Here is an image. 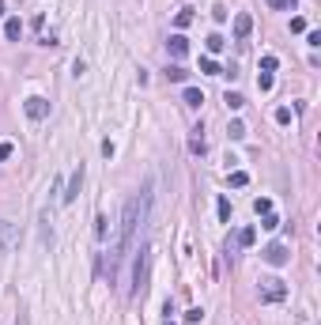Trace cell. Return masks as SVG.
Listing matches in <instances>:
<instances>
[{"instance_id": "obj_6", "label": "cell", "mask_w": 321, "mask_h": 325, "mask_svg": "<svg viewBox=\"0 0 321 325\" xmlns=\"http://www.w3.org/2000/svg\"><path fill=\"white\" fill-rule=\"evenodd\" d=\"M16 242H19L16 227H12V223H4V220H0V250H4V254H8V250L16 246Z\"/></svg>"}, {"instance_id": "obj_23", "label": "cell", "mask_w": 321, "mask_h": 325, "mask_svg": "<svg viewBox=\"0 0 321 325\" xmlns=\"http://www.w3.org/2000/svg\"><path fill=\"white\" fill-rule=\"evenodd\" d=\"M254 212H257V216L272 212V200H268V197H257V200H254Z\"/></svg>"}, {"instance_id": "obj_31", "label": "cell", "mask_w": 321, "mask_h": 325, "mask_svg": "<svg viewBox=\"0 0 321 325\" xmlns=\"http://www.w3.org/2000/svg\"><path fill=\"white\" fill-rule=\"evenodd\" d=\"M212 16H216V23H223V19H227V8H223V4H216V8H212Z\"/></svg>"}, {"instance_id": "obj_12", "label": "cell", "mask_w": 321, "mask_h": 325, "mask_svg": "<svg viewBox=\"0 0 321 325\" xmlns=\"http://www.w3.org/2000/svg\"><path fill=\"white\" fill-rule=\"evenodd\" d=\"M189 23H193V8H182V12L174 16V26H178V30H186Z\"/></svg>"}, {"instance_id": "obj_28", "label": "cell", "mask_w": 321, "mask_h": 325, "mask_svg": "<svg viewBox=\"0 0 321 325\" xmlns=\"http://www.w3.org/2000/svg\"><path fill=\"white\" fill-rule=\"evenodd\" d=\"M302 30H306V19L295 16V19H291V34H302Z\"/></svg>"}, {"instance_id": "obj_3", "label": "cell", "mask_w": 321, "mask_h": 325, "mask_svg": "<svg viewBox=\"0 0 321 325\" xmlns=\"http://www.w3.org/2000/svg\"><path fill=\"white\" fill-rule=\"evenodd\" d=\"M23 110H26L30 121H46V118H50V102H46L42 94H30V98L23 102Z\"/></svg>"}, {"instance_id": "obj_1", "label": "cell", "mask_w": 321, "mask_h": 325, "mask_svg": "<svg viewBox=\"0 0 321 325\" xmlns=\"http://www.w3.org/2000/svg\"><path fill=\"white\" fill-rule=\"evenodd\" d=\"M136 254V261H132V288H128V295H144V288H148V257H152V250H148V242L144 246H136L132 250Z\"/></svg>"}, {"instance_id": "obj_20", "label": "cell", "mask_w": 321, "mask_h": 325, "mask_svg": "<svg viewBox=\"0 0 321 325\" xmlns=\"http://www.w3.org/2000/svg\"><path fill=\"white\" fill-rule=\"evenodd\" d=\"M223 34H208V53H223Z\"/></svg>"}, {"instance_id": "obj_32", "label": "cell", "mask_w": 321, "mask_h": 325, "mask_svg": "<svg viewBox=\"0 0 321 325\" xmlns=\"http://www.w3.org/2000/svg\"><path fill=\"white\" fill-rule=\"evenodd\" d=\"M306 42H310L314 50H318V46H321V30H310V34H306Z\"/></svg>"}, {"instance_id": "obj_17", "label": "cell", "mask_w": 321, "mask_h": 325, "mask_svg": "<svg viewBox=\"0 0 321 325\" xmlns=\"http://www.w3.org/2000/svg\"><path fill=\"white\" fill-rule=\"evenodd\" d=\"M227 136H230V140H242V136H246V125H242L238 118H234V121L227 125Z\"/></svg>"}, {"instance_id": "obj_27", "label": "cell", "mask_w": 321, "mask_h": 325, "mask_svg": "<svg viewBox=\"0 0 321 325\" xmlns=\"http://www.w3.org/2000/svg\"><path fill=\"white\" fill-rule=\"evenodd\" d=\"M106 223H110L106 216H98V220H94V234H98V238H106Z\"/></svg>"}, {"instance_id": "obj_19", "label": "cell", "mask_w": 321, "mask_h": 325, "mask_svg": "<svg viewBox=\"0 0 321 325\" xmlns=\"http://www.w3.org/2000/svg\"><path fill=\"white\" fill-rule=\"evenodd\" d=\"M216 212H220V220L227 223V220H230V200H227V197H220V200H216Z\"/></svg>"}, {"instance_id": "obj_26", "label": "cell", "mask_w": 321, "mask_h": 325, "mask_svg": "<svg viewBox=\"0 0 321 325\" xmlns=\"http://www.w3.org/2000/svg\"><path fill=\"white\" fill-rule=\"evenodd\" d=\"M257 87H261V91H272V72H261V76H257Z\"/></svg>"}, {"instance_id": "obj_4", "label": "cell", "mask_w": 321, "mask_h": 325, "mask_svg": "<svg viewBox=\"0 0 321 325\" xmlns=\"http://www.w3.org/2000/svg\"><path fill=\"white\" fill-rule=\"evenodd\" d=\"M261 257L268 261V265H276V268L291 261V254H288V246H284V242H272V246H264V250H261Z\"/></svg>"}, {"instance_id": "obj_7", "label": "cell", "mask_w": 321, "mask_h": 325, "mask_svg": "<svg viewBox=\"0 0 321 325\" xmlns=\"http://www.w3.org/2000/svg\"><path fill=\"white\" fill-rule=\"evenodd\" d=\"M250 30H254V16L238 12L234 16V38H250Z\"/></svg>"}, {"instance_id": "obj_34", "label": "cell", "mask_w": 321, "mask_h": 325, "mask_svg": "<svg viewBox=\"0 0 321 325\" xmlns=\"http://www.w3.org/2000/svg\"><path fill=\"white\" fill-rule=\"evenodd\" d=\"M162 325H174V322H170V318H166V322H162Z\"/></svg>"}, {"instance_id": "obj_8", "label": "cell", "mask_w": 321, "mask_h": 325, "mask_svg": "<svg viewBox=\"0 0 321 325\" xmlns=\"http://www.w3.org/2000/svg\"><path fill=\"white\" fill-rule=\"evenodd\" d=\"M166 50H170V57H186L189 53V42H186V34H170V42H166Z\"/></svg>"}, {"instance_id": "obj_16", "label": "cell", "mask_w": 321, "mask_h": 325, "mask_svg": "<svg viewBox=\"0 0 321 325\" xmlns=\"http://www.w3.org/2000/svg\"><path fill=\"white\" fill-rule=\"evenodd\" d=\"M189 152H193V155H204V152H208V144H204V136H200V128H196V136L189 140Z\"/></svg>"}, {"instance_id": "obj_21", "label": "cell", "mask_w": 321, "mask_h": 325, "mask_svg": "<svg viewBox=\"0 0 321 325\" xmlns=\"http://www.w3.org/2000/svg\"><path fill=\"white\" fill-rule=\"evenodd\" d=\"M261 227H264V231H276V227H280V216L264 212V216H261Z\"/></svg>"}, {"instance_id": "obj_25", "label": "cell", "mask_w": 321, "mask_h": 325, "mask_svg": "<svg viewBox=\"0 0 321 325\" xmlns=\"http://www.w3.org/2000/svg\"><path fill=\"white\" fill-rule=\"evenodd\" d=\"M12 152H16V144H12V140H0V162L12 159Z\"/></svg>"}, {"instance_id": "obj_9", "label": "cell", "mask_w": 321, "mask_h": 325, "mask_svg": "<svg viewBox=\"0 0 321 325\" xmlns=\"http://www.w3.org/2000/svg\"><path fill=\"white\" fill-rule=\"evenodd\" d=\"M186 106H193V110L204 106V91H200V87H186Z\"/></svg>"}, {"instance_id": "obj_14", "label": "cell", "mask_w": 321, "mask_h": 325, "mask_svg": "<svg viewBox=\"0 0 321 325\" xmlns=\"http://www.w3.org/2000/svg\"><path fill=\"white\" fill-rule=\"evenodd\" d=\"M200 72H204V76H220V64H216V57H200Z\"/></svg>"}, {"instance_id": "obj_24", "label": "cell", "mask_w": 321, "mask_h": 325, "mask_svg": "<svg viewBox=\"0 0 321 325\" xmlns=\"http://www.w3.org/2000/svg\"><path fill=\"white\" fill-rule=\"evenodd\" d=\"M186 322H189V325L204 322V310H200V306H189V310H186Z\"/></svg>"}, {"instance_id": "obj_15", "label": "cell", "mask_w": 321, "mask_h": 325, "mask_svg": "<svg viewBox=\"0 0 321 325\" xmlns=\"http://www.w3.org/2000/svg\"><path fill=\"white\" fill-rule=\"evenodd\" d=\"M186 76H189V72L182 68V64H170V68H166V80H174V84H186Z\"/></svg>"}, {"instance_id": "obj_33", "label": "cell", "mask_w": 321, "mask_h": 325, "mask_svg": "<svg viewBox=\"0 0 321 325\" xmlns=\"http://www.w3.org/2000/svg\"><path fill=\"white\" fill-rule=\"evenodd\" d=\"M4 16H8V8H4V0H0V19H4Z\"/></svg>"}, {"instance_id": "obj_13", "label": "cell", "mask_w": 321, "mask_h": 325, "mask_svg": "<svg viewBox=\"0 0 321 325\" xmlns=\"http://www.w3.org/2000/svg\"><path fill=\"white\" fill-rule=\"evenodd\" d=\"M223 102H227V110H242V106H246V98H242L238 91H227V94H223Z\"/></svg>"}, {"instance_id": "obj_11", "label": "cell", "mask_w": 321, "mask_h": 325, "mask_svg": "<svg viewBox=\"0 0 321 325\" xmlns=\"http://www.w3.org/2000/svg\"><path fill=\"white\" fill-rule=\"evenodd\" d=\"M257 242V227H242L238 231V246H254Z\"/></svg>"}, {"instance_id": "obj_5", "label": "cell", "mask_w": 321, "mask_h": 325, "mask_svg": "<svg viewBox=\"0 0 321 325\" xmlns=\"http://www.w3.org/2000/svg\"><path fill=\"white\" fill-rule=\"evenodd\" d=\"M80 186H84V162H80L76 170H72V178H68V189L60 193V204H72V200L80 197Z\"/></svg>"}, {"instance_id": "obj_2", "label": "cell", "mask_w": 321, "mask_h": 325, "mask_svg": "<svg viewBox=\"0 0 321 325\" xmlns=\"http://www.w3.org/2000/svg\"><path fill=\"white\" fill-rule=\"evenodd\" d=\"M257 295H261L264 302H284L288 299V284L280 280V276H264L261 288H257Z\"/></svg>"}, {"instance_id": "obj_18", "label": "cell", "mask_w": 321, "mask_h": 325, "mask_svg": "<svg viewBox=\"0 0 321 325\" xmlns=\"http://www.w3.org/2000/svg\"><path fill=\"white\" fill-rule=\"evenodd\" d=\"M230 186H234V189H246V186H250V174H246V170H234V174H230Z\"/></svg>"}, {"instance_id": "obj_30", "label": "cell", "mask_w": 321, "mask_h": 325, "mask_svg": "<svg viewBox=\"0 0 321 325\" xmlns=\"http://www.w3.org/2000/svg\"><path fill=\"white\" fill-rule=\"evenodd\" d=\"M298 0H268V8H295Z\"/></svg>"}, {"instance_id": "obj_22", "label": "cell", "mask_w": 321, "mask_h": 325, "mask_svg": "<svg viewBox=\"0 0 321 325\" xmlns=\"http://www.w3.org/2000/svg\"><path fill=\"white\" fill-rule=\"evenodd\" d=\"M276 68H280V60L272 57V53H264L261 57V72H276Z\"/></svg>"}, {"instance_id": "obj_29", "label": "cell", "mask_w": 321, "mask_h": 325, "mask_svg": "<svg viewBox=\"0 0 321 325\" xmlns=\"http://www.w3.org/2000/svg\"><path fill=\"white\" fill-rule=\"evenodd\" d=\"M288 121H291V110H288V106H280V110H276V125H288Z\"/></svg>"}, {"instance_id": "obj_10", "label": "cell", "mask_w": 321, "mask_h": 325, "mask_svg": "<svg viewBox=\"0 0 321 325\" xmlns=\"http://www.w3.org/2000/svg\"><path fill=\"white\" fill-rule=\"evenodd\" d=\"M19 34H23V23H19V19H4V38H8V42H16Z\"/></svg>"}]
</instances>
